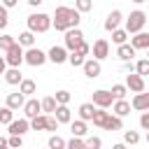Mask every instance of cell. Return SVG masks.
<instances>
[{
  "instance_id": "6da1fadb",
  "label": "cell",
  "mask_w": 149,
  "mask_h": 149,
  "mask_svg": "<svg viewBox=\"0 0 149 149\" xmlns=\"http://www.w3.org/2000/svg\"><path fill=\"white\" fill-rule=\"evenodd\" d=\"M79 21H81V19H79V12H77V9H72V7H56L54 19H51V26H54L56 30L65 33V30H70V28H77Z\"/></svg>"
},
{
  "instance_id": "7a4b0ae2",
  "label": "cell",
  "mask_w": 149,
  "mask_h": 149,
  "mask_svg": "<svg viewBox=\"0 0 149 149\" xmlns=\"http://www.w3.org/2000/svg\"><path fill=\"white\" fill-rule=\"evenodd\" d=\"M49 28H51V16L49 14L37 12V14H30L28 16V30L30 33H47Z\"/></svg>"
},
{
  "instance_id": "3957f363",
  "label": "cell",
  "mask_w": 149,
  "mask_h": 149,
  "mask_svg": "<svg viewBox=\"0 0 149 149\" xmlns=\"http://www.w3.org/2000/svg\"><path fill=\"white\" fill-rule=\"evenodd\" d=\"M144 23H147V14L142 12V9H135V12H130V16L126 19V33L130 35H135V33H142V28H144Z\"/></svg>"
},
{
  "instance_id": "277c9868",
  "label": "cell",
  "mask_w": 149,
  "mask_h": 149,
  "mask_svg": "<svg viewBox=\"0 0 149 149\" xmlns=\"http://www.w3.org/2000/svg\"><path fill=\"white\" fill-rule=\"evenodd\" d=\"M23 61H26L28 65H33V68H40V65H44L47 54H44V51H40L37 47H30L28 51H23Z\"/></svg>"
},
{
  "instance_id": "5b68a950",
  "label": "cell",
  "mask_w": 149,
  "mask_h": 149,
  "mask_svg": "<svg viewBox=\"0 0 149 149\" xmlns=\"http://www.w3.org/2000/svg\"><path fill=\"white\" fill-rule=\"evenodd\" d=\"M5 63L9 65V68H19L21 63H23V49H21V44L16 42L12 49H7V56H5Z\"/></svg>"
},
{
  "instance_id": "8992f818",
  "label": "cell",
  "mask_w": 149,
  "mask_h": 149,
  "mask_svg": "<svg viewBox=\"0 0 149 149\" xmlns=\"http://www.w3.org/2000/svg\"><path fill=\"white\" fill-rule=\"evenodd\" d=\"M81 42H84V33H81L79 28H70V30H65V47H68L70 51H74Z\"/></svg>"
},
{
  "instance_id": "52a82bcc",
  "label": "cell",
  "mask_w": 149,
  "mask_h": 149,
  "mask_svg": "<svg viewBox=\"0 0 149 149\" xmlns=\"http://www.w3.org/2000/svg\"><path fill=\"white\" fill-rule=\"evenodd\" d=\"M93 105H95V107H100V109H107V107H112V105H114V95H112L109 91L100 88V91H95V93H93Z\"/></svg>"
},
{
  "instance_id": "ba28073f",
  "label": "cell",
  "mask_w": 149,
  "mask_h": 149,
  "mask_svg": "<svg viewBox=\"0 0 149 149\" xmlns=\"http://www.w3.org/2000/svg\"><path fill=\"white\" fill-rule=\"evenodd\" d=\"M91 51H93V58H95V61H102V58L109 56V42L100 37V40L93 42V49H91Z\"/></svg>"
},
{
  "instance_id": "9c48e42d",
  "label": "cell",
  "mask_w": 149,
  "mask_h": 149,
  "mask_svg": "<svg viewBox=\"0 0 149 149\" xmlns=\"http://www.w3.org/2000/svg\"><path fill=\"white\" fill-rule=\"evenodd\" d=\"M126 88H130L133 93H142L144 91V77H140L137 72L133 74H126Z\"/></svg>"
},
{
  "instance_id": "30bf717a",
  "label": "cell",
  "mask_w": 149,
  "mask_h": 149,
  "mask_svg": "<svg viewBox=\"0 0 149 149\" xmlns=\"http://www.w3.org/2000/svg\"><path fill=\"white\" fill-rule=\"evenodd\" d=\"M47 58H49L51 63L61 65V63H65V61H68V51H65V47H51V49H49V54H47Z\"/></svg>"
},
{
  "instance_id": "8fae6325",
  "label": "cell",
  "mask_w": 149,
  "mask_h": 149,
  "mask_svg": "<svg viewBox=\"0 0 149 149\" xmlns=\"http://www.w3.org/2000/svg\"><path fill=\"white\" fill-rule=\"evenodd\" d=\"M84 74L88 77V79H95V77H100V61H95V58H88V61H84Z\"/></svg>"
},
{
  "instance_id": "7c38bea8",
  "label": "cell",
  "mask_w": 149,
  "mask_h": 149,
  "mask_svg": "<svg viewBox=\"0 0 149 149\" xmlns=\"http://www.w3.org/2000/svg\"><path fill=\"white\" fill-rule=\"evenodd\" d=\"M130 107L137 109V112H149V93H144V91H142V93H135Z\"/></svg>"
},
{
  "instance_id": "4fadbf2b",
  "label": "cell",
  "mask_w": 149,
  "mask_h": 149,
  "mask_svg": "<svg viewBox=\"0 0 149 149\" xmlns=\"http://www.w3.org/2000/svg\"><path fill=\"white\" fill-rule=\"evenodd\" d=\"M40 112H42V105H40V100H35V98L26 100V105H23V114H26V119H33V116H37Z\"/></svg>"
},
{
  "instance_id": "5bb4252c",
  "label": "cell",
  "mask_w": 149,
  "mask_h": 149,
  "mask_svg": "<svg viewBox=\"0 0 149 149\" xmlns=\"http://www.w3.org/2000/svg\"><path fill=\"white\" fill-rule=\"evenodd\" d=\"M28 130H30V121L28 119H19V121L9 123V135H23Z\"/></svg>"
},
{
  "instance_id": "9a60e30c",
  "label": "cell",
  "mask_w": 149,
  "mask_h": 149,
  "mask_svg": "<svg viewBox=\"0 0 149 149\" xmlns=\"http://www.w3.org/2000/svg\"><path fill=\"white\" fill-rule=\"evenodd\" d=\"M121 19H123V14L119 12V9H114V12H109V16L105 19V30H116L119 28V23H121Z\"/></svg>"
},
{
  "instance_id": "2e32d148",
  "label": "cell",
  "mask_w": 149,
  "mask_h": 149,
  "mask_svg": "<svg viewBox=\"0 0 149 149\" xmlns=\"http://www.w3.org/2000/svg\"><path fill=\"white\" fill-rule=\"evenodd\" d=\"M130 47L137 49H149V33H135V37H130Z\"/></svg>"
},
{
  "instance_id": "e0dca14e",
  "label": "cell",
  "mask_w": 149,
  "mask_h": 149,
  "mask_svg": "<svg viewBox=\"0 0 149 149\" xmlns=\"http://www.w3.org/2000/svg\"><path fill=\"white\" fill-rule=\"evenodd\" d=\"M26 105V95L23 93H7V107L9 109H19V107H23Z\"/></svg>"
},
{
  "instance_id": "ac0fdd59",
  "label": "cell",
  "mask_w": 149,
  "mask_h": 149,
  "mask_svg": "<svg viewBox=\"0 0 149 149\" xmlns=\"http://www.w3.org/2000/svg\"><path fill=\"white\" fill-rule=\"evenodd\" d=\"M54 116H56L58 123H70V121H72V112L68 109V105H58L56 112H54Z\"/></svg>"
},
{
  "instance_id": "d6986e66",
  "label": "cell",
  "mask_w": 149,
  "mask_h": 149,
  "mask_svg": "<svg viewBox=\"0 0 149 149\" xmlns=\"http://www.w3.org/2000/svg\"><path fill=\"white\" fill-rule=\"evenodd\" d=\"M116 56H119L123 63H128V61H133V56H135V49H133L130 44H119V49H116Z\"/></svg>"
},
{
  "instance_id": "ffe728a7",
  "label": "cell",
  "mask_w": 149,
  "mask_h": 149,
  "mask_svg": "<svg viewBox=\"0 0 149 149\" xmlns=\"http://www.w3.org/2000/svg\"><path fill=\"white\" fill-rule=\"evenodd\" d=\"M5 81L7 84H21L23 81V77H21V70L19 68H9V70H5Z\"/></svg>"
},
{
  "instance_id": "44dd1931",
  "label": "cell",
  "mask_w": 149,
  "mask_h": 149,
  "mask_svg": "<svg viewBox=\"0 0 149 149\" xmlns=\"http://www.w3.org/2000/svg\"><path fill=\"white\" fill-rule=\"evenodd\" d=\"M112 112H114V116H126V114H130V105L126 102V100H114V105H112Z\"/></svg>"
},
{
  "instance_id": "7402d4cb",
  "label": "cell",
  "mask_w": 149,
  "mask_h": 149,
  "mask_svg": "<svg viewBox=\"0 0 149 149\" xmlns=\"http://www.w3.org/2000/svg\"><path fill=\"white\" fill-rule=\"evenodd\" d=\"M93 114H95V105H93V102H84V105H79V119H81V121H91Z\"/></svg>"
},
{
  "instance_id": "603a6c76",
  "label": "cell",
  "mask_w": 149,
  "mask_h": 149,
  "mask_svg": "<svg viewBox=\"0 0 149 149\" xmlns=\"http://www.w3.org/2000/svg\"><path fill=\"white\" fill-rule=\"evenodd\" d=\"M70 130H72V137H84L86 135V121L77 119V121H70Z\"/></svg>"
},
{
  "instance_id": "cb8c5ba5",
  "label": "cell",
  "mask_w": 149,
  "mask_h": 149,
  "mask_svg": "<svg viewBox=\"0 0 149 149\" xmlns=\"http://www.w3.org/2000/svg\"><path fill=\"white\" fill-rule=\"evenodd\" d=\"M35 88H37V86H35V81H33V79H23V81L19 84V93H23V95H33V93H35Z\"/></svg>"
},
{
  "instance_id": "d4e9b609",
  "label": "cell",
  "mask_w": 149,
  "mask_h": 149,
  "mask_svg": "<svg viewBox=\"0 0 149 149\" xmlns=\"http://www.w3.org/2000/svg\"><path fill=\"white\" fill-rule=\"evenodd\" d=\"M107 116H109V112H105V109H95V114H93V126H98V128H105V121H107Z\"/></svg>"
},
{
  "instance_id": "484cf974",
  "label": "cell",
  "mask_w": 149,
  "mask_h": 149,
  "mask_svg": "<svg viewBox=\"0 0 149 149\" xmlns=\"http://www.w3.org/2000/svg\"><path fill=\"white\" fill-rule=\"evenodd\" d=\"M123 128V121L119 119V116H107V121H105V130H121Z\"/></svg>"
},
{
  "instance_id": "4316f807",
  "label": "cell",
  "mask_w": 149,
  "mask_h": 149,
  "mask_svg": "<svg viewBox=\"0 0 149 149\" xmlns=\"http://www.w3.org/2000/svg\"><path fill=\"white\" fill-rule=\"evenodd\" d=\"M14 121V109H9L7 105L0 109V126H9Z\"/></svg>"
},
{
  "instance_id": "83f0119b",
  "label": "cell",
  "mask_w": 149,
  "mask_h": 149,
  "mask_svg": "<svg viewBox=\"0 0 149 149\" xmlns=\"http://www.w3.org/2000/svg\"><path fill=\"white\" fill-rule=\"evenodd\" d=\"M19 44H23V47H35V33H30V30H26V33H21L19 35Z\"/></svg>"
},
{
  "instance_id": "f1b7e54d",
  "label": "cell",
  "mask_w": 149,
  "mask_h": 149,
  "mask_svg": "<svg viewBox=\"0 0 149 149\" xmlns=\"http://www.w3.org/2000/svg\"><path fill=\"white\" fill-rule=\"evenodd\" d=\"M30 128L33 130H47V116H42V114L33 116L30 119Z\"/></svg>"
},
{
  "instance_id": "f546056e",
  "label": "cell",
  "mask_w": 149,
  "mask_h": 149,
  "mask_svg": "<svg viewBox=\"0 0 149 149\" xmlns=\"http://www.w3.org/2000/svg\"><path fill=\"white\" fill-rule=\"evenodd\" d=\"M126 40H128V33L126 30H121V28H116V30H112V42L119 47V44H126Z\"/></svg>"
},
{
  "instance_id": "4dcf8cb0",
  "label": "cell",
  "mask_w": 149,
  "mask_h": 149,
  "mask_svg": "<svg viewBox=\"0 0 149 149\" xmlns=\"http://www.w3.org/2000/svg\"><path fill=\"white\" fill-rule=\"evenodd\" d=\"M109 93L114 95V100H123V98H126V93H128V88H126V84H114Z\"/></svg>"
},
{
  "instance_id": "1f68e13d",
  "label": "cell",
  "mask_w": 149,
  "mask_h": 149,
  "mask_svg": "<svg viewBox=\"0 0 149 149\" xmlns=\"http://www.w3.org/2000/svg\"><path fill=\"white\" fill-rule=\"evenodd\" d=\"M40 105H42V112H56V98L54 95H47L44 100H40Z\"/></svg>"
},
{
  "instance_id": "d6a6232c",
  "label": "cell",
  "mask_w": 149,
  "mask_h": 149,
  "mask_svg": "<svg viewBox=\"0 0 149 149\" xmlns=\"http://www.w3.org/2000/svg\"><path fill=\"white\" fill-rule=\"evenodd\" d=\"M84 61H86V58H84L79 51H70V54H68V63H70V65H74V68L84 65Z\"/></svg>"
},
{
  "instance_id": "836d02e7",
  "label": "cell",
  "mask_w": 149,
  "mask_h": 149,
  "mask_svg": "<svg viewBox=\"0 0 149 149\" xmlns=\"http://www.w3.org/2000/svg\"><path fill=\"white\" fill-rule=\"evenodd\" d=\"M140 142V133L137 130H126L123 133V144H137Z\"/></svg>"
},
{
  "instance_id": "e575fe53",
  "label": "cell",
  "mask_w": 149,
  "mask_h": 149,
  "mask_svg": "<svg viewBox=\"0 0 149 149\" xmlns=\"http://www.w3.org/2000/svg\"><path fill=\"white\" fill-rule=\"evenodd\" d=\"M65 144H68V142H65L61 135H51V137H49V149H65Z\"/></svg>"
},
{
  "instance_id": "d590c367",
  "label": "cell",
  "mask_w": 149,
  "mask_h": 149,
  "mask_svg": "<svg viewBox=\"0 0 149 149\" xmlns=\"http://www.w3.org/2000/svg\"><path fill=\"white\" fill-rule=\"evenodd\" d=\"M135 70H137L140 77H147V74H149V61H147V58L137 61V63H135Z\"/></svg>"
},
{
  "instance_id": "8d00e7d4",
  "label": "cell",
  "mask_w": 149,
  "mask_h": 149,
  "mask_svg": "<svg viewBox=\"0 0 149 149\" xmlns=\"http://www.w3.org/2000/svg\"><path fill=\"white\" fill-rule=\"evenodd\" d=\"M84 147H86V149H100V147H102V140L95 137V135H91V137L84 140Z\"/></svg>"
},
{
  "instance_id": "74e56055",
  "label": "cell",
  "mask_w": 149,
  "mask_h": 149,
  "mask_svg": "<svg viewBox=\"0 0 149 149\" xmlns=\"http://www.w3.org/2000/svg\"><path fill=\"white\" fill-rule=\"evenodd\" d=\"M14 44H16L14 35H2V37H0V49H5V51H7V49H12Z\"/></svg>"
},
{
  "instance_id": "f35d334b",
  "label": "cell",
  "mask_w": 149,
  "mask_h": 149,
  "mask_svg": "<svg viewBox=\"0 0 149 149\" xmlns=\"http://www.w3.org/2000/svg\"><path fill=\"white\" fill-rule=\"evenodd\" d=\"M74 9H77L79 14H81V12H91V9H93V2H91V0H77V2H74Z\"/></svg>"
},
{
  "instance_id": "ab89813d",
  "label": "cell",
  "mask_w": 149,
  "mask_h": 149,
  "mask_svg": "<svg viewBox=\"0 0 149 149\" xmlns=\"http://www.w3.org/2000/svg\"><path fill=\"white\" fill-rule=\"evenodd\" d=\"M54 98H56V105H68L70 102V93L68 91H56Z\"/></svg>"
},
{
  "instance_id": "60d3db41",
  "label": "cell",
  "mask_w": 149,
  "mask_h": 149,
  "mask_svg": "<svg viewBox=\"0 0 149 149\" xmlns=\"http://www.w3.org/2000/svg\"><path fill=\"white\" fill-rule=\"evenodd\" d=\"M21 144H23L21 135H9V140H7V147L9 149H21Z\"/></svg>"
},
{
  "instance_id": "b9f144b4",
  "label": "cell",
  "mask_w": 149,
  "mask_h": 149,
  "mask_svg": "<svg viewBox=\"0 0 149 149\" xmlns=\"http://www.w3.org/2000/svg\"><path fill=\"white\" fill-rule=\"evenodd\" d=\"M65 149H86V147H84V140H81V137H72V140L65 144Z\"/></svg>"
},
{
  "instance_id": "7bdbcfd3",
  "label": "cell",
  "mask_w": 149,
  "mask_h": 149,
  "mask_svg": "<svg viewBox=\"0 0 149 149\" xmlns=\"http://www.w3.org/2000/svg\"><path fill=\"white\" fill-rule=\"evenodd\" d=\"M7 23H9V16H7V9L0 5V30L2 28H7Z\"/></svg>"
},
{
  "instance_id": "ee69618b",
  "label": "cell",
  "mask_w": 149,
  "mask_h": 149,
  "mask_svg": "<svg viewBox=\"0 0 149 149\" xmlns=\"http://www.w3.org/2000/svg\"><path fill=\"white\" fill-rule=\"evenodd\" d=\"M47 130H58V121H56V116H47Z\"/></svg>"
},
{
  "instance_id": "f6af8a7d",
  "label": "cell",
  "mask_w": 149,
  "mask_h": 149,
  "mask_svg": "<svg viewBox=\"0 0 149 149\" xmlns=\"http://www.w3.org/2000/svg\"><path fill=\"white\" fill-rule=\"evenodd\" d=\"M74 51H79V54H81V56H88V54H91V47H88V44H86V42H81V44H79V47H77V49H74Z\"/></svg>"
},
{
  "instance_id": "bcb514c9",
  "label": "cell",
  "mask_w": 149,
  "mask_h": 149,
  "mask_svg": "<svg viewBox=\"0 0 149 149\" xmlns=\"http://www.w3.org/2000/svg\"><path fill=\"white\" fill-rule=\"evenodd\" d=\"M140 126H142L144 130H149V112H142V116H140Z\"/></svg>"
},
{
  "instance_id": "7dc6e473",
  "label": "cell",
  "mask_w": 149,
  "mask_h": 149,
  "mask_svg": "<svg viewBox=\"0 0 149 149\" xmlns=\"http://www.w3.org/2000/svg\"><path fill=\"white\" fill-rule=\"evenodd\" d=\"M16 2H19V0H2V7H5V9H9V7H16Z\"/></svg>"
},
{
  "instance_id": "c3c4849f",
  "label": "cell",
  "mask_w": 149,
  "mask_h": 149,
  "mask_svg": "<svg viewBox=\"0 0 149 149\" xmlns=\"http://www.w3.org/2000/svg\"><path fill=\"white\" fill-rule=\"evenodd\" d=\"M5 70H7V63H5V58L0 56V74H5Z\"/></svg>"
},
{
  "instance_id": "681fc988",
  "label": "cell",
  "mask_w": 149,
  "mask_h": 149,
  "mask_svg": "<svg viewBox=\"0 0 149 149\" xmlns=\"http://www.w3.org/2000/svg\"><path fill=\"white\" fill-rule=\"evenodd\" d=\"M112 149H126V144H123V142H116V144H114Z\"/></svg>"
},
{
  "instance_id": "f907efd6",
  "label": "cell",
  "mask_w": 149,
  "mask_h": 149,
  "mask_svg": "<svg viewBox=\"0 0 149 149\" xmlns=\"http://www.w3.org/2000/svg\"><path fill=\"white\" fill-rule=\"evenodd\" d=\"M40 2H42V0H28V5H33V7H37Z\"/></svg>"
},
{
  "instance_id": "816d5d0a",
  "label": "cell",
  "mask_w": 149,
  "mask_h": 149,
  "mask_svg": "<svg viewBox=\"0 0 149 149\" xmlns=\"http://www.w3.org/2000/svg\"><path fill=\"white\" fill-rule=\"evenodd\" d=\"M0 147H7V140L5 137H0Z\"/></svg>"
},
{
  "instance_id": "f5cc1de1",
  "label": "cell",
  "mask_w": 149,
  "mask_h": 149,
  "mask_svg": "<svg viewBox=\"0 0 149 149\" xmlns=\"http://www.w3.org/2000/svg\"><path fill=\"white\" fill-rule=\"evenodd\" d=\"M133 2H135V5H142V2H147V0H133Z\"/></svg>"
},
{
  "instance_id": "db71d44e",
  "label": "cell",
  "mask_w": 149,
  "mask_h": 149,
  "mask_svg": "<svg viewBox=\"0 0 149 149\" xmlns=\"http://www.w3.org/2000/svg\"><path fill=\"white\" fill-rule=\"evenodd\" d=\"M147 142H149V130H147Z\"/></svg>"
},
{
  "instance_id": "11a10c76",
  "label": "cell",
  "mask_w": 149,
  "mask_h": 149,
  "mask_svg": "<svg viewBox=\"0 0 149 149\" xmlns=\"http://www.w3.org/2000/svg\"><path fill=\"white\" fill-rule=\"evenodd\" d=\"M0 149H9V147H0Z\"/></svg>"
},
{
  "instance_id": "9f6ffc18",
  "label": "cell",
  "mask_w": 149,
  "mask_h": 149,
  "mask_svg": "<svg viewBox=\"0 0 149 149\" xmlns=\"http://www.w3.org/2000/svg\"><path fill=\"white\" fill-rule=\"evenodd\" d=\"M147 56H149V49H147ZM147 61H149V58H147Z\"/></svg>"
},
{
  "instance_id": "6f0895ef",
  "label": "cell",
  "mask_w": 149,
  "mask_h": 149,
  "mask_svg": "<svg viewBox=\"0 0 149 149\" xmlns=\"http://www.w3.org/2000/svg\"><path fill=\"white\" fill-rule=\"evenodd\" d=\"M147 2H149V0H147Z\"/></svg>"
}]
</instances>
